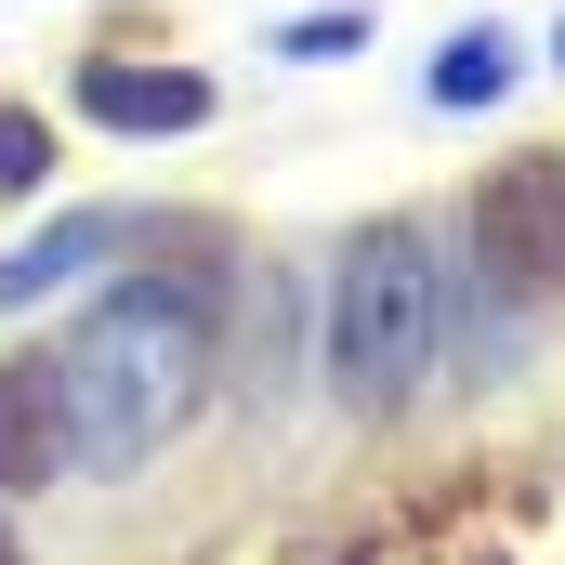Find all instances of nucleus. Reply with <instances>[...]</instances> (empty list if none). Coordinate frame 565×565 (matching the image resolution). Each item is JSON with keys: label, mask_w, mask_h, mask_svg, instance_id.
<instances>
[{"label": "nucleus", "mask_w": 565, "mask_h": 565, "mask_svg": "<svg viewBox=\"0 0 565 565\" xmlns=\"http://www.w3.org/2000/svg\"><path fill=\"white\" fill-rule=\"evenodd\" d=\"M66 369V422H79V473H119L198 408L211 382V277H132L79 316Z\"/></svg>", "instance_id": "nucleus-1"}, {"label": "nucleus", "mask_w": 565, "mask_h": 565, "mask_svg": "<svg viewBox=\"0 0 565 565\" xmlns=\"http://www.w3.org/2000/svg\"><path fill=\"white\" fill-rule=\"evenodd\" d=\"M329 369L355 408H408L434 369V237L422 224H369L329 277Z\"/></svg>", "instance_id": "nucleus-2"}, {"label": "nucleus", "mask_w": 565, "mask_h": 565, "mask_svg": "<svg viewBox=\"0 0 565 565\" xmlns=\"http://www.w3.org/2000/svg\"><path fill=\"white\" fill-rule=\"evenodd\" d=\"M473 264L500 289H565V158H513L473 184Z\"/></svg>", "instance_id": "nucleus-3"}, {"label": "nucleus", "mask_w": 565, "mask_h": 565, "mask_svg": "<svg viewBox=\"0 0 565 565\" xmlns=\"http://www.w3.org/2000/svg\"><path fill=\"white\" fill-rule=\"evenodd\" d=\"M53 473H79L66 369H53V355H13V369H0V487H53Z\"/></svg>", "instance_id": "nucleus-4"}, {"label": "nucleus", "mask_w": 565, "mask_h": 565, "mask_svg": "<svg viewBox=\"0 0 565 565\" xmlns=\"http://www.w3.org/2000/svg\"><path fill=\"white\" fill-rule=\"evenodd\" d=\"M79 106L106 132H198L211 119V79L198 66H79Z\"/></svg>", "instance_id": "nucleus-5"}, {"label": "nucleus", "mask_w": 565, "mask_h": 565, "mask_svg": "<svg viewBox=\"0 0 565 565\" xmlns=\"http://www.w3.org/2000/svg\"><path fill=\"white\" fill-rule=\"evenodd\" d=\"M119 237H132L119 211H66L53 237H26V250H0V302H40V289H66L79 264H106Z\"/></svg>", "instance_id": "nucleus-6"}, {"label": "nucleus", "mask_w": 565, "mask_h": 565, "mask_svg": "<svg viewBox=\"0 0 565 565\" xmlns=\"http://www.w3.org/2000/svg\"><path fill=\"white\" fill-rule=\"evenodd\" d=\"M500 53H513V40H487V26H473V40H447V66H434V106H487V93L513 79Z\"/></svg>", "instance_id": "nucleus-7"}, {"label": "nucleus", "mask_w": 565, "mask_h": 565, "mask_svg": "<svg viewBox=\"0 0 565 565\" xmlns=\"http://www.w3.org/2000/svg\"><path fill=\"white\" fill-rule=\"evenodd\" d=\"M40 158H53L40 119H0V184H40Z\"/></svg>", "instance_id": "nucleus-8"}, {"label": "nucleus", "mask_w": 565, "mask_h": 565, "mask_svg": "<svg viewBox=\"0 0 565 565\" xmlns=\"http://www.w3.org/2000/svg\"><path fill=\"white\" fill-rule=\"evenodd\" d=\"M355 40H369V26H355V13H316V26H289L277 53H355Z\"/></svg>", "instance_id": "nucleus-9"}, {"label": "nucleus", "mask_w": 565, "mask_h": 565, "mask_svg": "<svg viewBox=\"0 0 565 565\" xmlns=\"http://www.w3.org/2000/svg\"><path fill=\"white\" fill-rule=\"evenodd\" d=\"M0 565H26V553H13V526H0Z\"/></svg>", "instance_id": "nucleus-10"}]
</instances>
